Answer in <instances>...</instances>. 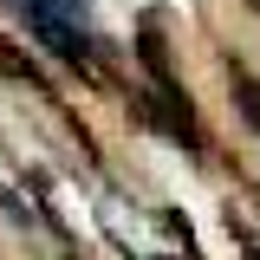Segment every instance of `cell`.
Wrapping results in <instances>:
<instances>
[{
  "label": "cell",
  "instance_id": "1",
  "mask_svg": "<svg viewBox=\"0 0 260 260\" xmlns=\"http://www.w3.org/2000/svg\"><path fill=\"white\" fill-rule=\"evenodd\" d=\"M20 20H26V32L46 46V52H59V59H91V7L85 0H7Z\"/></svg>",
  "mask_w": 260,
  "mask_h": 260
}]
</instances>
